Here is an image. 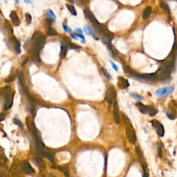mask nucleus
Returning a JSON list of instances; mask_svg holds the SVG:
<instances>
[{"label": "nucleus", "mask_w": 177, "mask_h": 177, "mask_svg": "<svg viewBox=\"0 0 177 177\" xmlns=\"http://www.w3.org/2000/svg\"><path fill=\"white\" fill-rule=\"evenodd\" d=\"M45 42L44 35L40 32H35L33 35L29 51L31 55L33 60L35 62L40 61V52L43 48Z\"/></svg>", "instance_id": "1"}, {"label": "nucleus", "mask_w": 177, "mask_h": 177, "mask_svg": "<svg viewBox=\"0 0 177 177\" xmlns=\"http://www.w3.org/2000/svg\"><path fill=\"white\" fill-rule=\"evenodd\" d=\"M174 48L172 49V53H170L169 56L163 62L162 65L160 66L158 71H157V76L158 79H161L162 80H164L165 79H168L170 76V74L172 72V70L174 66V57L177 54V44H175Z\"/></svg>", "instance_id": "2"}, {"label": "nucleus", "mask_w": 177, "mask_h": 177, "mask_svg": "<svg viewBox=\"0 0 177 177\" xmlns=\"http://www.w3.org/2000/svg\"><path fill=\"white\" fill-rule=\"evenodd\" d=\"M122 118H123L124 122L126 125V133H127V138L131 143H135L136 141V136L134 129L133 128V126H132V125H131V122H130L127 116H126L125 114H123Z\"/></svg>", "instance_id": "3"}, {"label": "nucleus", "mask_w": 177, "mask_h": 177, "mask_svg": "<svg viewBox=\"0 0 177 177\" xmlns=\"http://www.w3.org/2000/svg\"><path fill=\"white\" fill-rule=\"evenodd\" d=\"M30 130L32 133L33 136L34 137V139H35V146H36V149H37V151L40 153L42 151H44V143H42V140L40 139V138L38 135V133H37V130L35 128L34 124H32L31 125H30Z\"/></svg>", "instance_id": "4"}, {"label": "nucleus", "mask_w": 177, "mask_h": 177, "mask_svg": "<svg viewBox=\"0 0 177 177\" xmlns=\"http://www.w3.org/2000/svg\"><path fill=\"white\" fill-rule=\"evenodd\" d=\"M1 95L4 97L5 102L4 105V108L5 109H8L12 106L13 102V97L11 95L10 89L9 87H6L1 90Z\"/></svg>", "instance_id": "5"}, {"label": "nucleus", "mask_w": 177, "mask_h": 177, "mask_svg": "<svg viewBox=\"0 0 177 177\" xmlns=\"http://www.w3.org/2000/svg\"><path fill=\"white\" fill-rule=\"evenodd\" d=\"M136 106L138 108V109L140 110V112L145 113V114H149L150 116H155L158 112V110L156 109L153 107L146 106L141 102H137L136 104Z\"/></svg>", "instance_id": "6"}, {"label": "nucleus", "mask_w": 177, "mask_h": 177, "mask_svg": "<svg viewBox=\"0 0 177 177\" xmlns=\"http://www.w3.org/2000/svg\"><path fill=\"white\" fill-rule=\"evenodd\" d=\"M152 125L154 127V130L156 131V134L159 136L163 137L164 136L165 134V129H164V127L163 125L161 124L159 121H156V120H152L151 121Z\"/></svg>", "instance_id": "7"}, {"label": "nucleus", "mask_w": 177, "mask_h": 177, "mask_svg": "<svg viewBox=\"0 0 177 177\" xmlns=\"http://www.w3.org/2000/svg\"><path fill=\"white\" fill-rule=\"evenodd\" d=\"M116 98V92L115 88L111 87H109L106 92V100L109 104H113Z\"/></svg>", "instance_id": "8"}, {"label": "nucleus", "mask_w": 177, "mask_h": 177, "mask_svg": "<svg viewBox=\"0 0 177 177\" xmlns=\"http://www.w3.org/2000/svg\"><path fill=\"white\" fill-rule=\"evenodd\" d=\"M173 91H174V88L172 87H167L158 89L156 91L155 94L157 96L163 97L172 94L173 93Z\"/></svg>", "instance_id": "9"}, {"label": "nucleus", "mask_w": 177, "mask_h": 177, "mask_svg": "<svg viewBox=\"0 0 177 177\" xmlns=\"http://www.w3.org/2000/svg\"><path fill=\"white\" fill-rule=\"evenodd\" d=\"M113 117H114V121L117 124L121 123V120L119 113V109H118V102L116 101H115L113 104Z\"/></svg>", "instance_id": "10"}, {"label": "nucleus", "mask_w": 177, "mask_h": 177, "mask_svg": "<svg viewBox=\"0 0 177 177\" xmlns=\"http://www.w3.org/2000/svg\"><path fill=\"white\" fill-rule=\"evenodd\" d=\"M22 169L24 171V173L26 174H32L34 172V169L31 167V165H30V163L28 161H24L22 163Z\"/></svg>", "instance_id": "11"}, {"label": "nucleus", "mask_w": 177, "mask_h": 177, "mask_svg": "<svg viewBox=\"0 0 177 177\" xmlns=\"http://www.w3.org/2000/svg\"><path fill=\"white\" fill-rule=\"evenodd\" d=\"M10 17L12 20V22L13 23V24L15 26H17L20 24V19L19 18L18 15H17L16 12L13 10L11 11L10 14Z\"/></svg>", "instance_id": "12"}, {"label": "nucleus", "mask_w": 177, "mask_h": 177, "mask_svg": "<svg viewBox=\"0 0 177 177\" xmlns=\"http://www.w3.org/2000/svg\"><path fill=\"white\" fill-rule=\"evenodd\" d=\"M118 86L120 88H127L129 86V82L127 80L122 78V77H119L118 78Z\"/></svg>", "instance_id": "13"}, {"label": "nucleus", "mask_w": 177, "mask_h": 177, "mask_svg": "<svg viewBox=\"0 0 177 177\" xmlns=\"http://www.w3.org/2000/svg\"><path fill=\"white\" fill-rule=\"evenodd\" d=\"M167 116L170 120H174L177 118V113L173 107H169L167 111Z\"/></svg>", "instance_id": "14"}, {"label": "nucleus", "mask_w": 177, "mask_h": 177, "mask_svg": "<svg viewBox=\"0 0 177 177\" xmlns=\"http://www.w3.org/2000/svg\"><path fill=\"white\" fill-rule=\"evenodd\" d=\"M12 44H13V47H14L15 49L16 50L17 53L18 54H19L21 53V48H20L21 44H20V42L15 38H13L12 39Z\"/></svg>", "instance_id": "15"}, {"label": "nucleus", "mask_w": 177, "mask_h": 177, "mask_svg": "<svg viewBox=\"0 0 177 177\" xmlns=\"http://www.w3.org/2000/svg\"><path fill=\"white\" fill-rule=\"evenodd\" d=\"M67 49H68V46H67L66 42L62 41V46H61V51H60V56L62 57H65L66 56V53H67Z\"/></svg>", "instance_id": "16"}, {"label": "nucleus", "mask_w": 177, "mask_h": 177, "mask_svg": "<svg viewBox=\"0 0 177 177\" xmlns=\"http://www.w3.org/2000/svg\"><path fill=\"white\" fill-rule=\"evenodd\" d=\"M151 13H152V8L150 6H148V7H147V8H145L143 13V19H147L149 17Z\"/></svg>", "instance_id": "17"}, {"label": "nucleus", "mask_w": 177, "mask_h": 177, "mask_svg": "<svg viewBox=\"0 0 177 177\" xmlns=\"http://www.w3.org/2000/svg\"><path fill=\"white\" fill-rule=\"evenodd\" d=\"M160 6L165 11H166L168 13H170V9H169V6H168V4L165 1H161V2H160Z\"/></svg>", "instance_id": "18"}, {"label": "nucleus", "mask_w": 177, "mask_h": 177, "mask_svg": "<svg viewBox=\"0 0 177 177\" xmlns=\"http://www.w3.org/2000/svg\"><path fill=\"white\" fill-rule=\"evenodd\" d=\"M40 154L42 156H44V157H45V158H47L48 159H50L51 161H53V155H52V154L50 153V152H47V151H42V152H40Z\"/></svg>", "instance_id": "19"}, {"label": "nucleus", "mask_w": 177, "mask_h": 177, "mask_svg": "<svg viewBox=\"0 0 177 177\" xmlns=\"http://www.w3.org/2000/svg\"><path fill=\"white\" fill-rule=\"evenodd\" d=\"M66 8H68V10H69V12L72 14L73 15H74V16L77 15L76 10H75V9L73 6H72V5H69V4H66Z\"/></svg>", "instance_id": "20"}, {"label": "nucleus", "mask_w": 177, "mask_h": 177, "mask_svg": "<svg viewBox=\"0 0 177 177\" xmlns=\"http://www.w3.org/2000/svg\"><path fill=\"white\" fill-rule=\"evenodd\" d=\"M47 34L50 36H54V35H56L57 34V31L53 28L51 26H48V30H47Z\"/></svg>", "instance_id": "21"}, {"label": "nucleus", "mask_w": 177, "mask_h": 177, "mask_svg": "<svg viewBox=\"0 0 177 177\" xmlns=\"http://www.w3.org/2000/svg\"><path fill=\"white\" fill-rule=\"evenodd\" d=\"M136 152L137 155L139 157L140 160V162H143V152L141 151V149H140L139 147H136Z\"/></svg>", "instance_id": "22"}, {"label": "nucleus", "mask_w": 177, "mask_h": 177, "mask_svg": "<svg viewBox=\"0 0 177 177\" xmlns=\"http://www.w3.org/2000/svg\"><path fill=\"white\" fill-rule=\"evenodd\" d=\"M47 15L48 16V17L49 19H53V20H55L56 19V15L54 14V13L52 11V10H48V11H47Z\"/></svg>", "instance_id": "23"}, {"label": "nucleus", "mask_w": 177, "mask_h": 177, "mask_svg": "<svg viewBox=\"0 0 177 177\" xmlns=\"http://www.w3.org/2000/svg\"><path fill=\"white\" fill-rule=\"evenodd\" d=\"M13 122H14V124L17 125V126H19L21 129L23 128V124H22V122H21V121L19 119H18L16 117L13 118Z\"/></svg>", "instance_id": "24"}, {"label": "nucleus", "mask_w": 177, "mask_h": 177, "mask_svg": "<svg viewBox=\"0 0 177 177\" xmlns=\"http://www.w3.org/2000/svg\"><path fill=\"white\" fill-rule=\"evenodd\" d=\"M102 73L104 74V75H105V77L109 80H112V75L109 73V72L105 69H102Z\"/></svg>", "instance_id": "25"}, {"label": "nucleus", "mask_w": 177, "mask_h": 177, "mask_svg": "<svg viewBox=\"0 0 177 177\" xmlns=\"http://www.w3.org/2000/svg\"><path fill=\"white\" fill-rule=\"evenodd\" d=\"M84 32L86 33L87 35H91L92 34V32H93V30L91 29V28L88 26H84Z\"/></svg>", "instance_id": "26"}, {"label": "nucleus", "mask_w": 177, "mask_h": 177, "mask_svg": "<svg viewBox=\"0 0 177 177\" xmlns=\"http://www.w3.org/2000/svg\"><path fill=\"white\" fill-rule=\"evenodd\" d=\"M33 161H34V163H35V164L36 165L37 167L41 168V166H42V161H41L40 158H35L33 159Z\"/></svg>", "instance_id": "27"}, {"label": "nucleus", "mask_w": 177, "mask_h": 177, "mask_svg": "<svg viewBox=\"0 0 177 177\" xmlns=\"http://www.w3.org/2000/svg\"><path fill=\"white\" fill-rule=\"evenodd\" d=\"M25 17H26V23L28 24H30L31 23V21H32V17H31V15L29 14V13H26L25 15Z\"/></svg>", "instance_id": "28"}, {"label": "nucleus", "mask_w": 177, "mask_h": 177, "mask_svg": "<svg viewBox=\"0 0 177 177\" xmlns=\"http://www.w3.org/2000/svg\"><path fill=\"white\" fill-rule=\"evenodd\" d=\"M66 43L68 46V47H69L70 48H72V49H77V48H79V47H76L73 44H71V42H69V41H66Z\"/></svg>", "instance_id": "29"}, {"label": "nucleus", "mask_w": 177, "mask_h": 177, "mask_svg": "<svg viewBox=\"0 0 177 177\" xmlns=\"http://www.w3.org/2000/svg\"><path fill=\"white\" fill-rule=\"evenodd\" d=\"M61 171V172H62L64 174H65L66 176H69V171H68V169H66L65 168H62V167H59L58 168Z\"/></svg>", "instance_id": "30"}, {"label": "nucleus", "mask_w": 177, "mask_h": 177, "mask_svg": "<svg viewBox=\"0 0 177 177\" xmlns=\"http://www.w3.org/2000/svg\"><path fill=\"white\" fill-rule=\"evenodd\" d=\"M62 26H63V28H64V30H65L66 32L67 33H71L72 32V30L71 29V28H69L67 25H66V24H62Z\"/></svg>", "instance_id": "31"}, {"label": "nucleus", "mask_w": 177, "mask_h": 177, "mask_svg": "<svg viewBox=\"0 0 177 177\" xmlns=\"http://www.w3.org/2000/svg\"><path fill=\"white\" fill-rule=\"evenodd\" d=\"M130 96L132 97L133 98L136 99V100H139L141 98V97L140 96H138V94H136V93H130Z\"/></svg>", "instance_id": "32"}, {"label": "nucleus", "mask_w": 177, "mask_h": 177, "mask_svg": "<svg viewBox=\"0 0 177 177\" xmlns=\"http://www.w3.org/2000/svg\"><path fill=\"white\" fill-rule=\"evenodd\" d=\"M157 151H158V156H159L160 158H161V157H162V155H163V152H162V147H161L160 145L158 146Z\"/></svg>", "instance_id": "33"}, {"label": "nucleus", "mask_w": 177, "mask_h": 177, "mask_svg": "<svg viewBox=\"0 0 177 177\" xmlns=\"http://www.w3.org/2000/svg\"><path fill=\"white\" fill-rule=\"evenodd\" d=\"M76 34V35L78 37H80L81 39H82V43H85V37H84V35H82V34H81V33H75Z\"/></svg>", "instance_id": "34"}, {"label": "nucleus", "mask_w": 177, "mask_h": 177, "mask_svg": "<svg viewBox=\"0 0 177 177\" xmlns=\"http://www.w3.org/2000/svg\"><path fill=\"white\" fill-rule=\"evenodd\" d=\"M110 63L112 64V67H113V69H114V70H116V71H118V66H116V65H115L113 62L112 61H110Z\"/></svg>", "instance_id": "35"}, {"label": "nucleus", "mask_w": 177, "mask_h": 177, "mask_svg": "<svg viewBox=\"0 0 177 177\" xmlns=\"http://www.w3.org/2000/svg\"><path fill=\"white\" fill-rule=\"evenodd\" d=\"M71 36L72 38H73V39L75 40H78V37L76 35L75 33H72V34H71Z\"/></svg>", "instance_id": "36"}, {"label": "nucleus", "mask_w": 177, "mask_h": 177, "mask_svg": "<svg viewBox=\"0 0 177 177\" xmlns=\"http://www.w3.org/2000/svg\"><path fill=\"white\" fill-rule=\"evenodd\" d=\"M75 31H76V32H78V33H81V34H82V30L80 29V28H77V29H75Z\"/></svg>", "instance_id": "37"}, {"label": "nucleus", "mask_w": 177, "mask_h": 177, "mask_svg": "<svg viewBox=\"0 0 177 177\" xmlns=\"http://www.w3.org/2000/svg\"><path fill=\"white\" fill-rule=\"evenodd\" d=\"M1 121H4V115H3V113H1Z\"/></svg>", "instance_id": "38"}, {"label": "nucleus", "mask_w": 177, "mask_h": 177, "mask_svg": "<svg viewBox=\"0 0 177 177\" xmlns=\"http://www.w3.org/2000/svg\"><path fill=\"white\" fill-rule=\"evenodd\" d=\"M24 1H25L26 4H30V3H31V0H24Z\"/></svg>", "instance_id": "39"}, {"label": "nucleus", "mask_w": 177, "mask_h": 177, "mask_svg": "<svg viewBox=\"0 0 177 177\" xmlns=\"http://www.w3.org/2000/svg\"><path fill=\"white\" fill-rule=\"evenodd\" d=\"M69 3H71V4H73L74 3V0H67Z\"/></svg>", "instance_id": "40"}, {"label": "nucleus", "mask_w": 177, "mask_h": 177, "mask_svg": "<svg viewBox=\"0 0 177 177\" xmlns=\"http://www.w3.org/2000/svg\"><path fill=\"white\" fill-rule=\"evenodd\" d=\"M79 1H81L82 3H85V2H86V1H87V0H79Z\"/></svg>", "instance_id": "41"}, {"label": "nucleus", "mask_w": 177, "mask_h": 177, "mask_svg": "<svg viewBox=\"0 0 177 177\" xmlns=\"http://www.w3.org/2000/svg\"><path fill=\"white\" fill-rule=\"evenodd\" d=\"M15 1L16 2L17 4H19V0H15Z\"/></svg>", "instance_id": "42"}, {"label": "nucleus", "mask_w": 177, "mask_h": 177, "mask_svg": "<svg viewBox=\"0 0 177 177\" xmlns=\"http://www.w3.org/2000/svg\"></svg>", "instance_id": "43"}]
</instances>
